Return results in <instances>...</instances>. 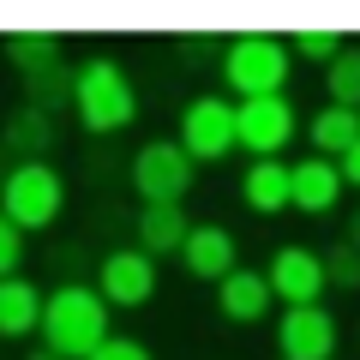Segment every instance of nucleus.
Wrapping results in <instances>:
<instances>
[{"mask_svg": "<svg viewBox=\"0 0 360 360\" xmlns=\"http://www.w3.org/2000/svg\"><path fill=\"white\" fill-rule=\"evenodd\" d=\"M354 229H360V222H348V229H342V240H336L330 252H319V264H324V288H360V252H354Z\"/></svg>", "mask_w": 360, "mask_h": 360, "instance_id": "nucleus-21", "label": "nucleus"}, {"mask_svg": "<svg viewBox=\"0 0 360 360\" xmlns=\"http://www.w3.org/2000/svg\"><path fill=\"white\" fill-rule=\"evenodd\" d=\"M72 115L90 139H115L139 120V90L115 54H90L84 66H72Z\"/></svg>", "mask_w": 360, "mask_h": 360, "instance_id": "nucleus-2", "label": "nucleus"}, {"mask_svg": "<svg viewBox=\"0 0 360 360\" xmlns=\"http://www.w3.org/2000/svg\"><path fill=\"white\" fill-rule=\"evenodd\" d=\"M37 319H42V288L30 276H0V342L37 336Z\"/></svg>", "mask_w": 360, "mask_h": 360, "instance_id": "nucleus-15", "label": "nucleus"}, {"mask_svg": "<svg viewBox=\"0 0 360 360\" xmlns=\"http://www.w3.org/2000/svg\"><path fill=\"white\" fill-rule=\"evenodd\" d=\"M258 276H264L270 300H283V307H324V264L312 246H276Z\"/></svg>", "mask_w": 360, "mask_h": 360, "instance_id": "nucleus-8", "label": "nucleus"}, {"mask_svg": "<svg viewBox=\"0 0 360 360\" xmlns=\"http://www.w3.org/2000/svg\"><path fill=\"white\" fill-rule=\"evenodd\" d=\"M324 90H330V108H354V103H360V54H354V42H348V49L330 60Z\"/></svg>", "mask_w": 360, "mask_h": 360, "instance_id": "nucleus-22", "label": "nucleus"}, {"mask_svg": "<svg viewBox=\"0 0 360 360\" xmlns=\"http://www.w3.org/2000/svg\"><path fill=\"white\" fill-rule=\"evenodd\" d=\"M193 180H198V168L186 162V150L174 139H150L132 150V193L144 205H186Z\"/></svg>", "mask_w": 360, "mask_h": 360, "instance_id": "nucleus-5", "label": "nucleus"}, {"mask_svg": "<svg viewBox=\"0 0 360 360\" xmlns=\"http://www.w3.org/2000/svg\"><path fill=\"white\" fill-rule=\"evenodd\" d=\"M217 72H222V84H229V96H240V103H252V96H283L288 72H295V54H288L283 37L246 30V37L222 42Z\"/></svg>", "mask_w": 360, "mask_h": 360, "instance_id": "nucleus-3", "label": "nucleus"}, {"mask_svg": "<svg viewBox=\"0 0 360 360\" xmlns=\"http://www.w3.org/2000/svg\"><path fill=\"white\" fill-rule=\"evenodd\" d=\"M6 60L25 78H37V72H49V66L66 60V42L54 30H18V37H6Z\"/></svg>", "mask_w": 360, "mask_h": 360, "instance_id": "nucleus-19", "label": "nucleus"}, {"mask_svg": "<svg viewBox=\"0 0 360 360\" xmlns=\"http://www.w3.org/2000/svg\"><path fill=\"white\" fill-rule=\"evenodd\" d=\"M180 150H186V162H222V156L234 150V103L229 96H217V90H205V96H193V103L180 108Z\"/></svg>", "mask_w": 360, "mask_h": 360, "instance_id": "nucleus-7", "label": "nucleus"}, {"mask_svg": "<svg viewBox=\"0 0 360 360\" xmlns=\"http://www.w3.org/2000/svg\"><path fill=\"white\" fill-rule=\"evenodd\" d=\"M90 360H156V354H150V348L139 342V336H108V342L96 348Z\"/></svg>", "mask_w": 360, "mask_h": 360, "instance_id": "nucleus-25", "label": "nucleus"}, {"mask_svg": "<svg viewBox=\"0 0 360 360\" xmlns=\"http://www.w3.org/2000/svg\"><path fill=\"white\" fill-rule=\"evenodd\" d=\"M60 210H66V174L54 162H13L0 174V217L13 222L25 240L54 229Z\"/></svg>", "mask_w": 360, "mask_h": 360, "instance_id": "nucleus-4", "label": "nucleus"}, {"mask_svg": "<svg viewBox=\"0 0 360 360\" xmlns=\"http://www.w3.org/2000/svg\"><path fill=\"white\" fill-rule=\"evenodd\" d=\"M270 307H276V300H270L264 276H258V270H246V264H234L229 276L217 283V312H222L229 324H264Z\"/></svg>", "mask_w": 360, "mask_h": 360, "instance_id": "nucleus-12", "label": "nucleus"}, {"mask_svg": "<svg viewBox=\"0 0 360 360\" xmlns=\"http://www.w3.org/2000/svg\"><path fill=\"white\" fill-rule=\"evenodd\" d=\"M336 198H342V180L324 156H307V162H288V205L307 210V217H330Z\"/></svg>", "mask_w": 360, "mask_h": 360, "instance_id": "nucleus-13", "label": "nucleus"}, {"mask_svg": "<svg viewBox=\"0 0 360 360\" xmlns=\"http://www.w3.org/2000/svg\"><path fill=\"white\" fill-rule=\"evenodd\" d=\"M342 49H348V37H342V30H324V25L300 30V37L288 42V54H300V60H319V66H330Z\"/></svg>", "mask_w": 360, "mask_h": 360, "instance_id": "nucleus-23", "label": "nucleus"}, {"mask_svg": "<svg viewBox=\"0 0 360 360\" xmlns=\"http://www.w3.org/2000/svg\"><path fill=\"white\" fill-rule=\"evenodd\" d=\"M96 295H103V307H144V300H156V258H144L139 246H115L96 264Z\"/></svg>", "mask_w": 360, "mask_h": 360, "instance_id": "nucleus-10", "label": "nucleus"}, {"mask_svg": "<svg viewBox=\"0 0 360 360\" xmlns=\"http://www.w3.org/2000/svg\"><path fill=\"white\" fill-rule=\"evenodd\" d=\"M25 360H60V354H49V348H30V354Z\"/></svg>", "mask_w": 360, "mask_h": 360, "instance_id": "nucleus-27", "label": "nucleus"}, {"mask_svg": "<svg viewBox=\"0 0 360 360\" xmlns=\"http://www.w3.org/2000/svg\"><path fill=\"white\" fill-rule=\"evenodd\" d=\"M180 264H186L193 283H222V276L240 264V246H234V234L222 229V222H193L186 240H180Z\"/></svg>", "mask_w": 360, "mask_h": 360, "instance_id": "nucleus-11", "label": "nucleus"}, {"mask_svg": "<svg viewBox=\"0 0 360 360\" xmlns=\"http://www.w3.org/2000/svg\"><path fill=\"white\" fill-rule=\"evenodd\" d=\"M174 54H180L186 66H205V60H217V54H222V42H217V37H186Z\"/></svg>", "mask_w": 360, "mask_h": 360, "instance_id": "nucleus-26", "label": "nucleus"}, {"mask_svg": "<svg viewBox=\"0 0 360 360\" xmlns=\"http://www.w3.org/2000/svg\"><path fill=\"white\" fill-rule=\"evenodd\" d=\"M18 264H25V234L0 217V276H18Z\"/></svg>", "mask_w": 360, "mask_h": 360, "instance_id": "nucleus-24", "label": "nucleus"}, {"mask_svg": "<svg viewBox=\"0 0 360 360\" xmlns=\"http://www.w3.org/2000/svg\"><path fill=\"white\" fill-rule=\"evenodd\" d=\"M295 139H300V115H295V103H288V90H283V96H252V103H234V144H246V150H252V162L283 156Z\"/></svg>", "mask_w": 360, "mask_h": 360, "instance_id": "nucleus-6", "label": "nucleus"}, {"mask_svg": "<svg viewBox=\"0 0 360 360\" xmlns=\"http://www.w3.org/2000/svg\"><path fill=\"white\" fill-rule=\"evenodd\" d=\"M186 229H193V217H186V205H144V210H139V222H132V234H139V252H144V258L180 252V240H186Z\"/></svg>", "mask_w": 360, "mask_h": 360, "instance_id": "nucleus-14", "label": "nucleus"}, {"mask_svg": "<svg viewBox=\"0 0 360 360\" xmlns=\"http://www.w3.org/2000/svg\"><path fill=\"white\" fill-rule=\"evenodd\" d=\"M54 139H60V132H54V120L42 115V108H30V103L13 108V115H6V132H0V144H6L18 162H49Z\"/></svg>", "mask_w": 360, "mask_h": 360, "instance_id": "nucleus-16", "label": "nucleus"}, {"mask_svg": "<svg viewBox=\"0 0 360 360\" xmlns=\"http://www.w3.org/2000/svg\"><path fill=\"white\" fill-rule=\"evenodd\" d=\"M240 198H246V210H258V217L288 210V162H283V156L252 162V168H246V180H240Z\"/></svg>", "mask_w": 360, "mask_h": 360, "instance_id": "nucleus-17", "label": "nucleus"}, {"mask_svg": "<svg viewBox=\"0 0 360 360\" xmlns=\"http://www.w3.org/2000/svg\"><path fill=\"white\" fill-rule=\"evenodd\" d=\"M25 103L30 108H42V115H60V108H72V66H49V72H37V78H25Z\"/></svg>", "mask_w": 360, "mask_h": 360, "instance_id": "nucleus-20", "label": "nucleus"}, {"mask_svg": "<svg viewBox=\"0 0 360 360\" xmlns=\"http://www.w3.org/2000/svg\"><path fill=\"white\" fill-rule=\"evenodd\" d=\"M37 336H42V348L60 354V360H90L108 336H115V324H108V307H103V295L90 283H60V288H42Z\"/></svg>", "mask_w": 360, "mask_h": 360, "instance_id": "nucleus-1", "label": "nucleus"}, {"mask_svg": "<svg viewBox=\"0 0 360 360\" xmlns=\"http://www.w3.org/2000/svg\"><path fill=\"white\" fill-rule=\"evenodd\" d=\"M307 139H312V156L336 162L342 150H360V115L354 108H319L307 120Z\"/></svg>", "mask_w": 360, "mask_h": 360, "instance_id": "nucleus-18", "label": "nucleus"}, {"mask_svg": "<svg viewBox=\"0 0 360 360\" xmlns=\"http://www.w3.org/2000/svg\"><path fill=\"white\" fill-rule=\"evenodd\" d=\"M336 312L330 307H283L276 319V354L283 360H336Z\"/></svg>", "mask_w": 360, "mask_h": 360, "instance_id": "nucleus-9", "label": "nucleus"}]
</instances>
